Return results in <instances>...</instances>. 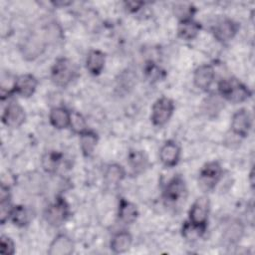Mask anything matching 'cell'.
<instances>
[{"instance_id":"17","label":"cell","mask_w":255,"mask_h":255,"mask_svg":"<svg viewBox=\"0 0 255 255\" xmlns=\"http://www.w3.org/2000/svg\"><path fill=\"white\" fill-rule=\"evenodd\" d=\"M106 65V55L104 52L97 50V49H92L88 52L85 60V66L87 71L93 75V76H98L100 75Z\"/></svg>"},{"instance_id":"31","label":"cell","mask_w":255,"mask_h":255,"mask_svg":"<svg viewBox=\"0 0 255 255\" xmlns=\"http://www.w3.org/2000/svg\"><path fill=\"white\" fill-rule=\"evenodd\" d=\"M143 72H144L146 79L151 83L158 82V81L162 80L165 75L164 71L159 66H157L155 63H153L152 61H148L145 63Z\"/></svg>"},{"instance_id":"10","label":"cell","mask_w":255,"mask_h":255,"mask_svg":"<svg viewBox=\"0 0 255 255\" xmlns=\"http://www.w3.org/2000/svg\"><path fill=\"white\" fill-rule=\"evenodd\" d=\"M239 25L232 19L224 18L216 22L212 27V34L215 40L219 43H227L231 41L237 34Z\"/></svg>"},{"instance_id":"24","label":"cell","mask_w":255,"mask_h":255,"mask_svg":"<svg viewBox=\"0 0 255 255\" xmlns=\"http://www.w3.org/2000/svg\"><path fill=\"white\" fill-rule=\"evenodd\" d=\"M126 177V169L119 163H110L104 170V179L107 184L112 186L119 185Z\"/></svg>"},{"instance_id":"34","label":"cell","mask_w":255,"mask_h":255,"mask_svg":"<svg viewBox=\"0 0 255 255\" xmlns=\"http://www.w3.org/2000/svg\"><path fill=\"white\" fill-rule=\"evenodd\" d=\"M16 251L13 239L7 235L2 234L0 237V253L3 255H13Z\"/></svg>"},{"instance_id":"20","label":"cell","mask_w":255,"mask_h":255,"mask_svg":"<svg viewBox=\"0 0 255 255\" xmlns=\"http://www.w3.org/2000/svg\"><path fill=\"white\" fill-rule=\"evenodd\" d=\"M131 244L132 235L127 230H122L113 235L110 241V249L115 254H122L128 251Z\"/></svg>"},{"instance_id":"32","label":"cell","mask_w":255,"mask_h":255,"mask_svg":"<svg viewBox=\"0 0 255 255\" xmlns=\"http://www.w3.org/2000/svg\"><path fill=\"white\" fill-rule=\"evenodd\" d=\"M70 128H71V130H73L74 133H77L79 135L82 132H84L85 130H87L88 129V126H87V122H86L85 118L81 114H79V113L72 112Z\"/></svg>"},{"instance_id":"30","label":"cell","mask_w":255,"mask_h":255,"mask_svg":"<svg viewBox=\"0 0 255 255\" xmlns=\"http://www.w3.org/2000/svg\"><path fill=\"white\" fill-rule=\"evenodd\" d=\"M174 16L179 21L191 20L196 13V7L191 3H177L172 8Z\"/></svg>"},{"instance_id":"19","label":"cell","mask_w":255,"mask_h":255,"mask_svg":"<svg viewBox=\"0 0 255 255\" xmlns=\"http://www.w3.org/2000/svg\"><path fill=\"white\" fill-rule=\"evenodd\" d=\"M117 214L122 223L132 224L138 217V210L136 205L131 201L126 198H120Z\"/></svg>"},{"instance_id":"1","label":"cell","mask_w":255,"mask_h":255,"mask_svg":"<svg viewBox=\"0 0 255 255\" xmlns=\"http://www.w3.org/2000/svg\"><path fill=\"white\" fill-rule=\"evenodd\" d=\"M218 95L231 104H241L252 97V91L242 82L234 78L222 79L217 85Z\"/></svg>"},{"instance_id":"15","label":"cell","mask_w":255,"mask_h":255,"mask_svg":"<svg viewBox=\"0 0 255 255\" xmlns=\"http://www.w3.org/2000/svg\"><path fill=\"white\" fill-rule=\"evenodd\" d=\"M75 248L74 242L70 236L60 233L54 237L49 245V255H70Z\"/></svg>"},{"instance_id":"9","label":"cell","mask_w":255,"mask_h":255,"mask_svg":"<svg viewBox=\"0 0 255 255\" xmlns=\"http://www.w3.org/2000/svg\"><path fill=\"white\" fill-rule=\"evenodd\" d=\"M3 125L11 128H18L26 122V113L24 108L16 103H9L2 112L1 117Z\"/></svg>"},{"instance_id":"28","label":"cell","mask_w":255,"mask_h":255,"mask_svg":"<svg viewBox=\"0 0 255 255\" xmlns=\"http://www.w3.org/2000/svg\"><path fill=\"white\" fill-rule=\"evenodd\" d=\"M128 161L134 173L142 172L147 166V157L141 150H130L128 155Z\"/></svg>"},{"instance_id":"7","label":"cell","mask_w":255,"mask_h":255,"mask_svg":"<svg viewBox=\"0 0 255 255\" xmlns=\"http://www.w3.org/2000/svg\"><path fill=\"white\" fill-rule=\"evenodd\" d=\"M210 213V200L208 196L197 197L188 210V221L196 226L206 228Z\"/></svg>"},{"instance_id":"25","label":"cell","mask_w":255,"mask_h":255,"mask_svg":"<svg viewBox=\"0 0 255 255\" xmlns=\"http://www.w3.org/2000/svg\"><path fill=\"white\" fill-rule=\"evenodd\" d=\"M223 108V99L218 94H210L202 103V111L208 118H215Z\"/></svg>"},{"instance_id":"2","label":"cell","mask_w":255,"mask_h":255,"mask_svg":"<svg viewBox=\"0 0 255 255\" xmlns=\"http://www.w3.org/2000/svg\"><path fill=\"white\" fill-rule=\"evenodd\" d=\"M77 77V67L68 58H58L51 68L52 82L59 88H67Z\"/></svg>"},{"instance_id":"35","label":"cell","mask_w":255,"mask_h":255,"mask_svg":"<svg viewBox=\"0 0 255 255\" xmlns=\"http://www.w3.org/2000/svg\"><path fill=\"white\" fill-rule=\"evenodd\" d=\"M145 5L144 2H137V1H126L124 2L125 9L129 13H137L139 10L143 8Z\"/></svg>"},{"instance_id":"13","label":"cell","mask_w":255,"mask_h":255,"mask_svg":"<svg viewBox=\"0 0 255 255\" xmlns=\"http://www.w3.org/2000/svg\"><path fill=\"white\" fill-rule=\"evenodd\" d=\"M215 79L214 67L210 64H202L193 72V84L201 91H208Z\"/></svg>"},{"instance_id":"21","label":"cell","mask_w":255,"mask_h":255,"mask_svg":"<svg viewBox=\"0 0 255 255\" xmlns=\"http://www.w3.org/2000/svg\"><path fill=\"white\" fill-rule=\"evenodd\" d=\"M201 31V25L194 19L179 21L177 25V36L184 41L194 40Z\"/></svg>"},{"instance_id":"36","label":"cell","mask_w":255,"mask_h":255,"mask_svg":"<svg viewBox=\"0 0 255 255\" xmlns=\"http://www.w3.org/2000/svg\"><path fill=\"white\" fill-rule=\"evenodd\" d=\"M52 4L56 7H66V6L71 5L72 2H70V1H55V2H52Z\"/></svg>"},{"instance_id":"16","label":"cell","mask_w":255,"mask_h":255,"mask_svg":"<svg viewBox=\"0 0 255 255\" xmlns=\"http://www.w3.org/2000/svg\"><path fill=\"white\" fill-rule=\"evenodd\" d=\"M38 80L32 74H23L17 76L16 80V95H19L22 98H30L32 97L38 87Z\"/></svg>"},{"instance_id":"27","label":"cell","mask_w":255,"mask_h":255,"mask_svg":"<svg viewBox=\"0 0 255 255\" xmlns=\"http://www.w3.org/2000/svg\"><path fill=\"white\" fill-rule=\"evenodd\" d=\"M62 153L52 150L47 151L43 156L41 160V164L43 169L48 173H56L57 169L59 168L61 161H62Z\"/></svg>"},{"instance_id":"33","label":"cell","mask_w":255,"mask_h":255,"mask_svg":"<svg viewBox=\"0 0 255 255\" xmlns=\"http://www.w3.org/2000/svg\"><path fill=\"white\" fill-rule=\"evenodd\" d=\"M14 205L12 204L11 197L0 198V223L4 225L8 220H10L12 210Z\"/></svg>"},{"instance_id":"3","label":"cell","mask_w":255,"mask_h":255,"mask_svg":"<svg viewBox=\"0 0 255 255\" xmlns=\"http://www.w3.org/2000/svg\"><path fill=\"white\" fill-rule=\"evenodd\" d=\"M223 177V168L219 161L212 160L206 162L198 174V185L205 191L209 192L215 189L216 185Z\"/></svg>"},{"instance_id":"29","label":"cell","mask_w":255,"mask_h":255,"mask_svg":"<svg viewBox=\"0 0 255 255\" xmlns=\"http://www.w3.org/2000/svg\"><path fill=\"white\" fill-rule=\"evenodd\" d=\"M205 231H206V228L196 226V225L190 223L188 220L184 221L182 224V227H181L182 237L189 242H193V241H196L197 239H199L204 234Z\"/></svg>"},{"instance_id":"26","label":"cell","mask_w":255,"mask_h":255,"mask_svg":"<svg viewBox=\"0 0 255 255\" xmlns=\"http://www.w3.org/2000/svg\"><path fill=\"white\" fill-rule=\"evenodd\" d=\"M17 76L9 73L3 72L1 75V84H0V98L1 101H5L11 96L15 95Z\"/></svg>"},{"instance_id":"5","label":"cell","mask_w":255,"mask_h":255,"mask_svg":"<svg viewBox=\"0 0 255 255\" xmlns=\"http://www.w3.org/2000/svg\"><path fill=\"white\" fill-rule=\"evenodd\" d=\"M47 40L36 33H31L26 36L20 44V52L24 60L35 61L42 56L47 48Z\"/></svg>"},{"instance_id":"11","label":"cell","mask_w":255,"mask_h":255,"mask_svg":"<svg viewBox=\"0 0 255 255\" xmlns=\"http://www.w3.org/2000/svg\"><path fill=\"white\" fill-rule=\"evenodd\" d=\"M186 191L185 181L180 174L171 177L162 190V197L168 203H175L181 199Z\"/></svg>"},{"instance_id":"12","label":"cell","mask_w":255,"mask_h":255,"mask_svg":"<svg viewBox=\"0 0 255 255\" xmlns=\"http://www.w3.org/2000/svg\"><path fill=\"white\" fill-rule=\"evenodd\" d=\"M159 160L165 167H173L177 165L181 157V148L174 140H166L159 149Z\"/></svg>"},{"instance_id":"6","label":"cell","mask_w":255,"mask_h":255,"mask_svg":"<svg viewBox=\"0 0 255 255\" xmlns=\"http://www.w3.org/2000/svg\"><path fill=\"white\" fill-rule=\"evenodd\" d=\"M174 103L170 98L162 96L158 98L151 107L150 122L154 127H163L171 119L174 113Z\"/></svg>"},{"instance_id":"8","label":"cell","mask_w":255,"mask_h":255,"mask_svg":"<svg viewBox=\"0 0 255 255\" xmlns=\"http://www.w3.org/2000/svg\"><path fill=\"white\" fill-rule=\"evenodd\" d=\"M252 124L253 120L250 112L247 109H239L231 117V132L240 138H245L249 135Z\"/></svg>"},{"instance_id":"14","label":"cell","mask_w":255,"mask_h":255,"mask_svg":"<svg viewBox=\"0 0 255 255\" xmlns=\"http://www.w3.org/2000/svg\"><path fill=\"white\" fill-rule=\"evenodd\" d=\"M244 231L245 226L243 222L240 219L231 218L225 222L223 226L222 236L223 239L229 244H236L242 239Z\"/></svg>"},{"instance_id":"22","label":"cell","mask_w":255,"mask_h":255,"mask_svg":"<svg viewBox=\"0 0 255 255\" xmlns=\"http://www.w3.org/2000/svg\"><path fill=\"white\" fill-rule=\"evenodd\" d=\"M80 149L85 157H90L93 155L98 141H99V135L98 133L93 130L88 128L84 132H82L80 135Z\"/></svg>"},{"instance_id":"18","label":"cell","mask_w":255,"mask_h":255,"mask_svg":"<svg viewBox=\"0 0 255 255\" xmlns=\"http://www.w3.org/2000/svg\"><path fill=\"white\" fill-rule=\"evenodd\" d=\"M72 112L65 107H54L49 113V122L56 129H65L70 128Z\"/></svg>"},{"instance_id":"4","label":"cell","mask_w":255,"mask_h":255,"mask_svg":"<svg viewBox=\"0 0 255 255\" xmlns=\"http://www.w3.org/2000/svg\"><path fill=\"white\" fill-rule=\"evenodd\" d=\"M70 215V206L63 196H57L54 202L49 204L44 211V219L52 227L63 225Z\"/></svg>"},{"instance_id":"23","label":"cell","mask_w":255,"mask_h":255,"mask_svg":"<svg viewBox=\"0 0 255 255\" xmlns=\"http://www.w3.org/2000/svg\"><path fill=\"white\" fill-rule=\"evenodd\" d=\"M33 216V211L30 207L23 204L14 205L10 221L18 227H26L31 223Z\"/></svg>"}]
</instances>
